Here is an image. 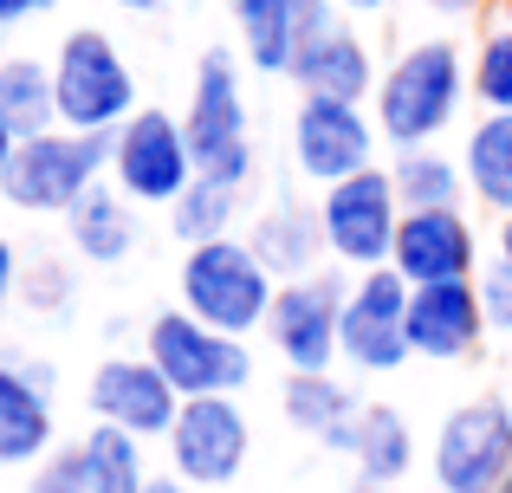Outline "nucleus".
<instances>
[{
    "mask_svg": "<svg viewBox=\"0 0 512 493\" xmlns=\"http://www.w3.org/2000/svg\"><path fill=\"white\" fill-rule=\"evenodd\" d=\"M409 279L396 266H376V273L350 279V299H344V364L370 370V377H389V370L409 364Z\"/></svg>",
    "mask_w": 512,
    "mask_h": 493,
    "instance_id": "11",
    "label": "nucleus"
},
{
    "mask_svg": "<svg viewBox=\"0 0 512 493\" xmlns=\"http://www.w3.org/2000/svg\"><path fill=\"white\" fill-rule=\"evenodd\" d=\"M467 52L454 39H422L409 46L376 85V130L383 143H396V156L409 150H435V137L454 124L467 98Z\"/></svg>",
    "mask_w": 512,
    "mask_h": 493,
    "instance_id": "1",
    "label": "nucleus"
},
{
    "mask_svg": "<svg viewBox=\"0 0 512 493\" xmlns=\"http://www.w3.org/2000/svg\"><path fill=\"white\" fill-rule=\"evenodd\" d=\"M428 7H435V13H480L487 0H428Z\"/></svg>",
    "mask_w": 512,
    "mask_h": 493,
    "instance_id": "36",
    "label": "nucleus"
},
{
    "mask_svg": "<svg viewBox=\"0 0 512 493\" xmlns=\"http://www.w3.org/2000/svg\"><path fill=\"white\" fill-rule=\"evenodd\" d=\"M376 143H383V130L370 124L363 104L305 98L299 117H292V163H299V176L318 182V189H338V182L376 169Z\"/></svg>",
    "mask_w": 512,
    "mask_h": 493,
    "instance_id": "13",
    "label": "nucleus"
},
{
    "mask_svg": "<svg viewBox=\"0 0 512 493\" xmlns=\"http://www.w3.org/2000/svg\"><path fill=\"white\" fill-rule=\"evenodd\" d=\"M247 247L260 253V266L279 279V286H292V279H312L318 273L325 228H318V215H305V208H266V215L253 221Z\"/></svg>",
    "mask_w": 512,
    "mask_h": 493,
    "instance_id": "22",
    "label": "nucleus"
},
{
    "mask_svg": "<svg viewBox=\"0 0 512 493\" xmlns=\"http://www.w3.org/2000/svg\"><path fill=\"white\" fill-rule=\"evenodd\" d=\"M117 7H124V13H156L163 0H117Z\"/></svg>",
    "mask_w": 512,
    "mask_h": 493,
    "instance_id": "39",
    "label": "nucleus"
},
{
    "mask_svg": "<svg viewBox=\"0 0 512 493\" xmlns=\"http://www.w3.org/2000/svg\"><path fill=\"white\" fill-rule=\"evenodd\" d=\"M85 396H91V416L137 435V442H169L175 416H182V396L169 390V377L143 351L137 357H104Z\"/></svg>",
    "mask_w": 512,
    "mask_h": 493,
    "instance_id": "14",
    "label": "nucleus"
},
{
    "mask_svg": "<svg viewBox=\"0 0 512 493\" xmlns=\"http://www.w3.org/2000/svg\"><path fill=\"white\" fill-rule=\"evenodd\" d=\"M396 266L409 286H454V279H480V234L461 208H441V215H402L396 234Z\"/></svg>",
    "mask_w": 512,
    "mask_h": 493,
    "instance_id": "15",
    "label": "nucleus"
},
{
    "mask_svg": "<svg viewBox=\"0 0 512 493\" xmlns=\"http://www.w3.org/2000/svg\"><path fill=\"white\" fill-rule=\"evenodd\" d=\"M292 78L305 85V98H338V104H363L376 98V85H383V72L370 65V46H363L357 33H331L318 52H305L299 65H292Z\"/></svg>",
    "mask_w": 512,
    "mask_h": 493,
    "instance_id": "20",
    "label": "nucleus"
},
{
    "mask_svg": "<svg viewBox=\"0 0 512 493\" xmlns=\"http://www.w3.org/2000/svg\"><path fill=\"white\" fill-rule=\"evenodd\" d=\"M234 215H240V189L195 176V182H188V195L169 208V234H175V241H182V253H188V247L227 241V234H234Z\"/></svg>",
    "mask_w": 512,
    "mask_h": 493,
    "instance_id": "28",
    "label": "nucleus"
},
{
    "mask_svg": "<svg viewBox=\"0 0 512 493\" xmlns=\"http://www.w3.org/2000/svg\"><path fill=\"white\" fill-rule=\"evenodd\" d=\"M111 150H117V137H85V130H65V124L46 130V137H26L13 150V169L0 182V195L20 215H72L104 182Z\"/></svg>",
    "mask_w": 512,
    "mask_h": 493,
    "instance_id": "5",
    "label": "nucleus"
},
{
    "mask_svg": "<svg viewBox=\"0 0 512 493\" xmlns=\"http://www.w3.org/2000/svg\"><path fill=\"white\" fill-rule=\"evenodd\" d=\"M286 422L299 435H312V442H325L331 455H357V416L363 403L338 383V370L331 377H286Z\"/></svg>",
    "mask_w": 512,
    "mask_h": 493,
    "instance_id": "18",
    "label": "nucleus"
},
{
    "mask_svg": "<svg viewBox=\"0 0 512 493\" xmlns=\"http://www.w3.org/2000/svg\"><path fill=\"white\" fill-rule=\"evenodd\" d=\"M487 344V305L474 279L454 286H415L409 292V351L428 364H461Z\"/></svg>",
    "mask_w": 512,
    "mask_h": 493,
    "instance_id": "16",
    "label": "nucleus"
},
{
    "mask_svg": "<svg viewBox=\"0 0 512 493\" xmlns=\"http://www.w3.org/2000/svg\"><path fill=\"white\" fill-rule=\"evenodd\" d=\"M163 448H169V474L182 487H234L240 468H247L253 429L234 396H201V403H182Z\"/></svg>",
    "mask_w": 512,
    "mask_h": 493,
    "instance_id": "12",
    "label": "nucleus"
},
{
    "mask_svg": "<svg viewBox=\"0 0 512 493\" xmlns=\"http://www.w3.org/2000/svg\"><path fill=\"white\" fill-rule=\"evenodd\" d=\"M240 26V46H247V65L253 72H286L299 65V13L305 0H227Z\"/></svg>",
    "mask_w": 512,
    "mask_h": 493,
    "instance_id": "23",
    "label": "nucleus"
},
{
    "mask_svg": "<svg viewBox=\"0 0 512 493\" xmlns=\"http://www.w3.org/2000/svg\"><path fill=\"white\" fill-rule=\"evenodd\" d=\"M480 305H487V331H506L512 338V260H500V253H493L487 266H480Z\"/></svg>",
    "mask_w": 512,
    "mask_h": 493,
    "instance_id": "32",
    "label": "nucleus"
},
{
    "mask_svg": "<svg viewBox=\"0 0 512 493\" xmlns=\"http://www.w3.org/2000/svg\"><path fill=\"white\" fill-rule=\"evenodd\" d=\"M318 228H325V253L338 266L376 273V266L396 260V234H402V195L396 176L383 163L363 169V176L338 182V189L318 195Z\"/></svg>",
    "mask_w": 512,
    "mask_h": 493,
    "instance_id": "7",
    "label": "nucleus"
},
{
    "mask_svg": "<svg viewBox=\"0 0 512 493\" xmlns=\"http://www.w3.org/2000/svg\"><path fill=\"white\" fill-rule=\"evenodd\" d=\"M344 299H350V279L338 273H312V279H292L279 286L273 318H266V344L279 351V364L292 377H331V364H344Z\"/></svg>",
    "mask_w": 512,
    "mask_h": 493,
    "instance_id": "9",
    "label": "nucleus"
},
{
    "mask_svg": "<svg viewBox=\"0 0 512 493\" xmlns=\"http://www.w3.org/2000/svg\"><path fill=\"white\" fill-rule=\"evenodd\" d=\"M65 234H72V253L91 266H117L137 253V202H130L117 182H98V189L85 195V202L65 215Z\"/></svg>",
    "mask_w": 512,
    "mask_h": 493,
    "instance_id": "19",
    "label": "nucleus"
},
{
    "mask_svg": "<svg viewBox=\"0 0 512 493\" xmlns=\"http://www.w3.org/2000/svg\"><path fill=\"white\" fill-rule=\"evenodd\" d=\"M20 273L26 260L13 253V241H0V325H7V305H20Z\"/></svg>",
    "mask_w": 512,
    "mask_h": 493,
    "instance_id": "33",
    "label": "nucleus"
},
{
    "mask_svg": "<svg viewBox=\"0 0 512 493\" xmlns=\"http://www.w3.org/2000/svg\"><path fill=\"white\" fill-rule=\"evenodd\" d=\"M52 98H59V124L85 130V137H117L137 104V72L117 52L111 33L98 26H78V33L59 39V59H52Z\"/></svg>",
    "mask_w": 512,
    "mask_h": 493,
    "instance_id": "3",
    "label": "nucleus"
},
{
    "mask_svg": "<svg viewBox=\"0 0 512 493\" xmlns=\"http://www.w3.org/2000/svg\"><path fill=\"white\" fill-rule=\"evenodd\" d=\"M493 253H500V260H512V221H500V234H493Z\"/></svg>",
    "mask_w": 512,
    "mask_h": 493,
    "instance_id": "37",
    "label": "nucleus"
},
{
    "mask_svg": "<svg viewBox=\"0 0 512 493\" xmlns=\"http://www.w3.org/2000/svg\"><path fill=\"white\" fill-rule=\"evenodd\" d=\"M0 117H7V130L20 143L59 130V98H52V65L46 59H26V52L0 59Z\"/></svg>",
    "mask_w": 512,
    "mask_h": 493,
    "instance_id": "25",
    "label": "nucleus"
},
{
    "mask_svg": "<svg viewBox=\"0 0 512 493\" xmlns=\"http://www.w3.org/2000/svg\"><path fill=\"white\" fill-rule=\"evenodd\" d=\"M461 176L487 215L512 221V117H493V111L474 117V130L461 137Z\"/></svg>",
    "mask_w": 512,
    "mask_h": 493,
    "instance_id": "21",
    "label": "nucleus"
},
{
    "mask_svg": "<svg viewBox=\"0 0 512 493\" xmlns=\"http://www.w3.org/2000/svg\"><path fill=\"white\" fill-rule=\"evenodd\" d=\"M13 150H20V137H13L7 117H0V182H7V169H13Z\"/></svg>",
    "mask_w": 512,
    "mask_h": 493,
    "instance_id": "35",
    "label": "nucleus"
},
{
    "mask_svg": "<svg viewBox=\"0 0 512 493\" xmlns=\"http://www.w3.org/2000/svg\"><path fill=\"white\" fill-rule=\"evenodd\" d=\"M52 448H59L52 370L0 357V468H39Z\"/></svg>",
    "mask_w": 512,
    "mask_h": 493,
    "instance_id": "17",
    "label": "nucleus"
},
{
    "mask_svg": "<svg viewBox=\"0 0 512 493\" xmlns=\"http://www.w3.org/2000/svg\"><path fill=\"white\" fill-rule=\"evenodd\" d=\"M175 286H182V312L201 318L208 331H221V338H253V331H266L273 299H279V279L266 273L260 253L240 241V234L188 247Z\"/></svg>",
    "mask_w": 512,
    "mask_h": 493,
    "instance_id": "2",
    "label": "nucleus"
},
{
    "mask_svg": "<svg viewBox=\"0 0 512 493\" xmlns=\"http://www.w3.org/2000/svg\"><path fill=\"white\" fill-rule=\"evenodd\" d=\"M389 176H396V195H402V215H441V208H461L467 195V176L454 156L441 150H409L389 163Z\"/></svg>",
    "mask_w": 512,
    "mask_h": 493,
    "instance_id": "26",
    "label": "nucleus"
},
{
    "mask_svg": "<svg viewBox=\"0 0 512 493\" xmlns=\"http://www.w3.org/2000/svg\"><path fill=\"white\" fill-rule=\"evenodd\" d=\"M78 448H85V481H91V493H150L156 474L143 468V442H137V435L111 429V422H91V435Z\"/></svg>",
    "mask_w": 512,
    "mask_h": 493,
    "instance_id": "27",
    "label": "nucleus"
},
{
    "mask_svg": "<svg viewBox=\"0 0 512 493\" xmlns=\"http://www.w3.org/2000/svg\"><path fill=\"white\" fill-rule=\"evenodd\" d=\"M512 481V403L474 396L454 403L435 429V487L441 493H500Z\"/></svg>",
    "mask_w": 512,
    "mask_h": 493,
    "instance_id": "8",
    "label": "nucleus"
},
{
    "mask_svg": "<svg viewBox=\"0 0 512 493\" xmlns=\"http://www.w3.org/2000/svg\"><path fill=\"white\" fill-rule=\"evenodd\" d=\"M357 481H376V487H396L402 474L415 468V429L396 403H363L357 416Z\"/></svg>",
    "mask_w": 512,
    "mask_h": 493,
    "instance_id": "24",
    "label": "nucleus"
},
{
    "mask_svg": "<svg viewBox=\"0 0 512 493\" xmlns=\"http://www.w3.org/2000/svg\"><path fill=\"white\" fill-rule=\"evenodd\" d=\"M78 299V273L65 260H26L20 273V305L26 312H65Z\"/></svg>",
    "mask_w": 512,
    "mask_h": 493,
    "instance_id": "30",
    "label": "nucleus"
},
{
    "mask_svg": "<svg viewBox=\"0 0 512 493\" xmlns=\"http://www.w3.org/2000/svg\"><path fill=\"white\" fill-rule=\"evenodd\" d=\"M188 150H195L201 176L247 189L253 176V143H247V91H240V59L227 46H208L195 59V91H188Z\"/></svg>",
    "mask_w": 512,
    "mask_h": 493,
    "instance_id": "4",
    "label": "nucleus"
},
{
    "mask_svg": "<svg viewBox=\"0 0 512 493\" xmlns=\"http://www.w3.org/2000/svg\"><path fill=\"white\" fill-rule=\"evenodd\" d=\"M350 493H389V487H376V481H357V487H350Z\"/></svg>",
    "mask_w": 512,
    "mask_h": 493,
    "instance_id": "40",
    "label": "nucleus"
},
{
    "mask_svg": "<svg viewBox=\"0 0 512 493\" xmlns=\"http://www.w3.org/2000/svg\"><path fill=\"white\" fill-rule=\"evenodd\" d=\"M474 98H480V111H493V117H512V20L500 13V20L480 33V46H474Z\"/></svg>",
    "mask_w": 512,
    "mask_h": 493,
    "instance_id": "29",
    "label": "nucleus"
},
{
    "mask_svg": "<svg viewBox=\"0 0 512 493\" xmlns=\"http://www.w3.org/2000/svg\"><path fill=\"white\" fill-rule=\"evenodd\" d=\"M500 493H512V481H506V487H500Z\"/></svg>",
    "mask_w": 512,
    "mask_h": 493,
    "instance_id": "42",
    "label": "nucleus"
},
{
    "mask_svg": "<svg viewBox=\"0 0 512 493\" xmlns=\"http://www.w3.org/2000/svg\"><path fill=\"white\" fill-rule=\"evenodd\" d=\"M26 493H91V481H85V448H78V442H59V448H52V455L33 468Z\"/></svg>",
    "mask_w": 512,
    "mask_h": 493,
    "instance_id": "31",
    "label": "nucleus"
},
{
    "mask_svg": "<svg viewBox=\"0 0 512 493\" xmlns=\"http://www.w3.org/2000/svg\"><path fill=\"white\" fill-rule=\"evenodd\" d=\"M338 7H350V13H383L389 0H338Z\"/></svg>",
    "mask_w": 512,
    "mask_h": 493,
    "instance_id": "38",
    "label": "nucleus"
},
{
    "mask_svg": "<svg viewBox=\"0 0 512 493\" xmlns=\"http://www.w3.org/2000/svg\"><path fill=\"white\" fill-rule=\"evenodd\" d=\"M201 176L195 150H188V130L182 117L143 104L124 130H117V150H111V182L130 195L137 208H175L188 195V182Z\"/></svg>",
    "mask_w": 512,
    "mask_h": 493,
    "instance_id": "10",
    "label": "nucleus"
},
{
    "mask_svg": "<svg viewBox=\"0 0 512 493\" xmlns=\"http://www.w3.org/2000/svg\"><path fill=\"white\" fill-rule=\"evenodd\" d=\"M59 0H0V26H20V20H39V13H52Z\"/></svg>",
    "mask_w": 512,
    "mask_h": 493,
    "instance_id": "34",
    "label": "nucleus"
},
{
    "mask_svg": "<svg viewBox=\"0 0 512 493\" xmlns=\"http://www.w3.org/2000/svg\"><path fill=\"white\" fill-rule=\"evenodd\" d=\"M506 20H512V0H506Z\"/></svg>",
    "mask_w": 512,
    "mask_h": 493,
    "instance_id": "41",
    "label": "nucleus"
},
{
    "mask_svg": "<svg viewBox=\"0 0 512 493\" xmlns=\"http://www.w3.org/2000/svg\"><path fill=\"white\" fill-rule=\"evenodd\" d=\"M143 357L169 377V390L182 396V403L234 396V390H247V377H253L247 338H221V331H208L201 318H188L182 305H169V312H156L150 325H143Z\"/></svg>",
    "mask_w": 512,
    "mask_h": 493,
    "instance_id": "6",
    "label": "nucleus"
}]
</instances>
